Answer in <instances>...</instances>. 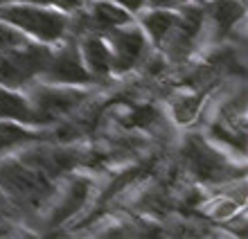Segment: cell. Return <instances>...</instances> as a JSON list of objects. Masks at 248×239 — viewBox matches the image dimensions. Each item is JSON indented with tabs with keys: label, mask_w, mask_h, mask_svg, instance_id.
<instances>
[{
	"label": "cell",
	"mask_w": 248,
	"mask_h": 239,
	"mask_svg": "<svg viewBox=\"0 0 248 239\" xmlns=\"http://www.w3.org/2000/svg\"><path fill=\"white\" fill-rule=\"evenodd\" d=\"M111 2H115V5H120L122 9H126L131 16H136L138 12H142L144 7H147V0H111Z\"/></svg>",
	"instance_id": "obj_19"
},
{
	"label": "cell",
	"mask_w": 248,
	"mask_h": 239,
	"mask_svg": "<svg viewBox=\"0 0 248 239\" xmlns=\"http://www.w3.org/2000/svg\"><path fill=\"white\" fill-rule=\"evenodd\" d=\"M50 52L52 46L36 41L0 50V86L12 91H25L30 84L39 81L47 65Z\"/></svg>",
	"instance_id": "obj_5"
},
{
	"label": "cell",
	"mask_w": 248,
	"mask_h": 239,
	"mask_svg": "<svg viewBox=\"0 0 248 239\" xmlns=\"http://www.w3.org/2000/svg\"><path fill=\"white\" fill-rule=\"evenodd\" d=\"M205 25H210L212 43H223L246 14L244 0H203Z\"/></svg>",
	"instance_id": "obj_11"
},
{
	"label": "cell",
	"mask_w": 248,
	"mask_h": 239,
	"mask_svg": "<svg viewBox=\"0 0 248 239\" xmlns=\"http://www.w3.org/2000/svg\"><path fill=\"white\" fill-rule=\"evenodd\" d=\"M0 18L23 32L30 41L57 46L70 32V14L57 7L30 5V2H5L0 5Z\"/></svg>",
	"instance_id": "obj_3"
},
{
	"label": "cell",
	"mask_w": 248,
	"mask_h": 239,
	"mask_svg": "<svg viewBox=\"0 0 248 239\" xmlns=\"http://www.w3.org/2000/svg\"><path fill=\"white\" fill-rule=\"evenodd\" d=\"M203 97L205 93H178L174 99L170 102V111L176 124L181 127H189L199 117V111H201V104H203Z\"/></svg>",
	"instance_id": "obj_16"
},
{
	"label": "cell",
	"mask_w": 248,
	"mask_h": 239,
	"mask_svg": "<svg viewBox=\"0 0 248 239\" xmlns=\"http://www.w3.org/2000/svg\"><path fill=\"white\" fill-rule=\"evenodd\" d=\"M59 181L25 162L18 154L0 156V192L5 194L16 217H41L52 201Z\"/></svg>",
	"instance_id": "obj_1"
},
{
	"label": "cell",
	"mask_w": 248,
	"mask_h": 239,
	"mask_svg": "<svg viewBox=\"0 0 248 239\" xmlns=\"http://www.w3.org/2000/svg\"><path fill=\"white\" fill-rule=\"evenodd\" d=\"M0 221H18V217H16V212H14V207L9 206V201L5 199V194L0 192Z\"/></svg>",
	"instance_id": "obj_20"
},
{
	"label": "cell",
	"mask_w": 248,
	"mask_h": 239,
	"mask_svg": "<svg viewBox=\"0 0 248 239\" xmlns=\"http://www.w3.org/2000/svg\"><path fill=\"white\" fill-rule=\"evenodd\" d=\"M27 36L23 32H18L14 25L5 23L0 18V50H7V48H14V46H20V43H27Z\"/></svg>",
	"instance_id": "obj_17"
},
{
	"label": "cell",
	"mask_w": 248,
	"mask_h": 239,
	"mask_svg": "<svg viewBox=\"0 0 248 239\" xmlns=\"http://www.w3.org/2000/svg\"><path fill=\"white\" fill-rule=\"evenodd\" d=\"M93 192H95V181L79 174V169L63 176L57 185L52 201L47 203V207L41 214L43 223H46V233L47 230H59L68 221L75 219L86 207V203L91 201Z\"/></svg>",
	"instance_id": "obj_7"
},
{
	"label": "cell",
	"mask_w": 248,
	"mask_h": 239,
	"mask_svg": "<svg viewBox=\"0 0 248 239\" xmlns=\"http://www.w3.org/2000/svg\"><path fill=\"white\" fill-rule=\"evenodd\" d=\"M104 39L111 50L113 77H126L131 72L140 70L147 57L154 52L149 39L144 36L142 27L136 23V18L104 34Z\"/></svg>",
	"instance_id": "obj_9"
},
{
	"label": "cell",
	"mask_w": 248,
	"mask_h": 239,
	"mask_svg": "<svg viewBox=\"0 0 248 239\" xmlns=\"http://www.w3.org/2000/svg\"><path fill=\"white\" fill-rule=\"evenodd\" d=\"M133 18H136L138 25L142 27V32L149 39L151 48L160 52L163 43L170 36L171 27L176 23V12L174 9H160V7H144L142 12H138Z\"/></svg>",
	"instance_id": "obj_13"
},
{
	"label": "cell",
	"mask_w": 248,
	"mask_h": 239,
	"mask_svg": "<svg viewBox=\"0 0 248 239\" xmlns=\"http://www.w3.org/2000/svg\"><path fill=\"white\" fill-rule=\"evenodd\" d=\"M0 120H12V122L39 129L36 113L25 91H12L5 86H0Z\"/></svg>",
	"instance_id": "obj_15"
},
{
	"label": "cell",
	"mask_w": 248,
	"mask_h": 239,
	"mask_svg": "<svg viewBox=\"0 0 248 239\" xmlns=\"http://www.w3.org/2000/svg\"><path fill=\"white\" fill-rule=\"evenodd\" d=\"M18 230H20L18 223H14V221H0V237H12Z\"/></svg>",
	"instance_id": "obj_22"
},
{
	"label": "cell",
	"mask_w": 248,
	"mask_h": 239,
	"mask_svg": "<svg viewBox=\"0 0 248 239\" xmlns=\"http://www.w3.org/2000/svg\"><path fill=\"white\" fill-rule=\"evenodd\" d=\"M187 2H194V0H147V7H160V9H181Z\"/></svg>",
	"instance_id": "obj_18"
},
{
	"label": "cell",
	"mask_w": 248,
	"mask_h": 239,
	"mask_svg": "<svg viewBox=\"0 0 248 239\" xmlns=\"http://www.w3.org/2000/svg\"><path fill=\"white\" fill-rule=\"evenodd\" d=\"M181 165L196 183L203 185H223V183H232L237 176L239 178L246 176V167L242 162L237 165L226 158L221 147L201 133L185 136L181 147Z\"/></svg>",
	"instance_id": "obj_2"
},
{
	"label": "cell",
	"mask_w": 248,
	"mask_h": 239,
	"mask_svg": "<svg viewBox=\"0 0 248 239\" xmlns=\"http://www.w3.org/2000/svg\"><path fill=\"white\" fill-rule=\"evenodd\" d=\"M84 2L86 0H54V7L61 9V12H65V14H72V12H77Z\"/></svg>",
	"instance_id": "obj_21"
},
{
	"label": "cell",
	"mask_w": 248,
	"mask_h": 239,
	"mask_svg": "<svg viewBox=\"0 0 248 239\" xmlns=\"http://www.w3.org/2000/svg\"><path fill=\"white\" fill-rule=\"evenodd\" d=\"M99 88H86V86H54L46 81H34L25 88V95L36 113L39 129H50L54 124L70 120L72 113L84 109L93 99Z\"/></svg>",
	"instance_id": "obj_4"
},
{
	"label": "cell",
	"mask_w": 248,
	"mask_h": 239,
	"mask_svg": "<svg viewBox=\"0 0 248 239\" xmlns=\"http://www.w3.org/2000/svg\"><path fill=\"white\" fill-rule=\"evenodd\" d=\"M131 16L126 9L111 0H86L77 12L70 14V32L75 36L81 34H108L120 25L131 23Z\"/></svg>",
	"instance_id": "obj_10"
},
{
	"label": "cell",
	"mask_w": 248,
	"mask_h": 239,
	"mask_svg": "<svg viewBox=\"0 0 248 239\" xmlns=\"http://www.w3.org/2000/svg\"><path fill=\"white\" fill-rule=\"evenodd\" d=\"M203 34H205L203 0L187 2L181 9H176V23H174L170 36L160 48V54L165 57V61H170L174 65L185 64L187 59L196 54Z\"/></svg>",
	"instance_id": "obj_6"
},
{
	"label": "cell",
	"mask_w": 248,
	"mask_h": 239,
	"mask_svg": "<svg viewBox=\"0 0 248 239\" xmlns=\"http://www.w3.org/2000/svg\"><path fill=\"white\" fill-rule=\"evenodd\" d=\"M46 140H50L47 129H34V127H25L12 120H0V156L16 154L30 144L46 143Z\"/></svg>",
	"instance_id": "obj_14"
},
{
	"label": "cell",
	"mask_w": 248,
	"mask_h": 239,
	"mask_svg": "<svg viewBox=\"0 0 248 239\" xmlns=\"http://www.w3.org/2000/svg\"><path fill=\"white\" fill-rule=\"evenodd\" d=\"M18 2H30V5H47V7H54V0H18Z\"/></svg>",
	"instance_id": "obj_23"
},
{
	"label": "cell",
	"mask_w": 248,
	"mask_h": 239,
	"mask_svg": "<svg viewBox=\"0 0 248 239\" xmlns=\"http://www.w3.org/2000/svg\"><path fill=\"white\" fill-rule=\"evenodd\" d=\"M79 54L84 61L86 70L97 79L102 86H108L113 79V64H111V50L102 34H81L77 36Z\"/></svg>",
	"instance_id": "obj_12"
},
{
	"label": "cell",
	"mask_w": 248,
	"mask_h": 239,
	"mask_svg": "<svg viewBox=\"0 0 248 239\" xmlns=\"http://www.w3.org/2000/svg\"><path fill=\"white\" fill-rule=\"evenodd\" d=\"M5 2H14V0H0V5H5Z\"/></svg>",
	"instance_id": "obj_24"
},
{
	"label": "cell",
	"mask_w": 248,
	"mask_h": 239,
	"mask_svg": "<svg viewBox=\"0 0 248 239\" xmlns=\"http://www.w3.org/2000/svg\"><path fill=\"white\" fill-rule=\"evenodd\" d=\"M39 81L54 86H86V88H104L91 72L86 70L81 54H79L77 36L68 32L63 39L52 46L50 59Z\"/></svg>",
	"instance_id": "obj_8"
}]
</instances>
